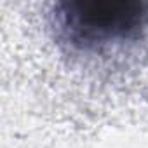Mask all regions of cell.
<instances>
[{"label":"cell","instance_id":"1","mask_svg":"<svg viewBox=\"0 0 148 148\" xmlns=\"http://www.w3.org/2000/svg\"><path fill=\"white\" fill-rule=\"evenodd\" d=\"M70 40L89 47L136 37L148 16L138 0H66L56 5Z\"/></svg>","mask_w":148,"mask_h":148}]
</instances>
